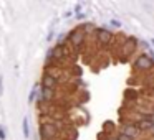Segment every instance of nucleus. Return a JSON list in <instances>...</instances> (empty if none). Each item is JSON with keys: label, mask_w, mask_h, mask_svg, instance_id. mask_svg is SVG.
<instances>
[{"label": "nucleus", "mask_w": 154, "mask_h": 140, "mask_svg": "<svg viewBox=\"0 0 154 140\" xmlns=\"http://www.w3.org/2000/svg\"><path fill=\"white\" fill-rule=\"evenodd\" d=\"M58 137V125L53 122H43L40 125V140H55Z\"/></svg>", "instance_id": "nucleus-4"}, {"label": "nucleus", "mask_w": 154, "mask_h": 140, "mask_svg": "<svg viewBox=\"0 0 154 140\" xmlns=\"http://www.w3.org/2000/svg\"><path fill=\"white\" fill-rule=\"evenodd\" d=\"M109 25H111L113 28H116V30H118V28H121V22H119V20H116V18H111Z\"/></svg>", "instance_id": "nucleus-13"}, {"label": "nucleus", "mask_w": 154, "mask_h": 140, "mask_svg": "<svg viewBox=\"0 0 154 140\" xmlns=\"http://www.w3.org/2000/svg\"><path fill=\"white\" fill-rule=\"evenodd\" d=\"M4 94V77L0 76V96Z\"/></svg>", "instance_id": "nucleus-16"}, {"label": "nucleus", "mask_w": 154, "mask_h": 140, "mask_svg": "<svg viewBox=\"0 0 154 140\" xmlns=\"http://www.w3.org/2000/svg\"><path fill=\"white\" fill-rule=\"evenodd\" d=\"M75 15H76L78 20H83V18H85V13H83V12H81V13H75Z\"/></svg>", "instance_id": "nucleus-17"}, {"label": "nucleus", "mask_w": 154, "mask_h": 140, "mask_svg": "<svg viewBox=\"0 0 154 140\" xmlns=\"http://www.w3.org/2000/svg\"><path fill=\"white\" fill-rule=\"evenodd\" d=\"M94 40H96V43L100 45V46L103 48H108L111 46V45L114 43V40H116V36H114V33L109 30V28H104V27H98L94 28Z\"/></svg>", "instance_id": "nucleus-2"}, {"label": "nucleus", "mask_w": 154, "mask_h": 140, "mask_svg": "<svg viewBox=\"0 0 154 140\" xmlns=\"http://www.w3.org/2000/svg\"><path fill=\"white\" fill-rule=\"evenodd\" d=\"M86 38H88V33L81 28V25H80V27L73 28V30L66 35V43L71 46V50L81 51L85 48V45H86Z\"/></svg>", "instance_id": "nucleus-1"}, {"label": "nucleus", "mask_w": 154, "mask_h": 140, "mask_svg": "<svg viewBox=\"0 0 154 140\" xmlns=\"http://www.w3.org/2000/svg\"><path fill=\"white\" fill-rule=\"evenodd\" d=\"M151 133L154 135V124H152V129H151Z\"/></svg>", "instance_id": "nucleus-20"}, {"label": "nucleus", "mask_w": 154, "mask_h": 140, "mask_svg": "<svg viewBox=\"0 0 154 140\" xmlns=\"http://www.w3.org/2000/svg\"><path fill=\"white\" fill-rule=\"evenodd\" d=\"M108 140H118L116 137H108Z\"/></svg>", "instance_id": "nucleus-19"}, {"label": "nucleus", "mask_w": 154, "mask_h": 140, "mask_svg": "<svg viewBox=\"0 0 154 140\" xmlns=\"http://www.w3.org/2000/svg\"><path fill=\"white\" fill-rule=\"evenodd\" d=\"M151 110H152V112H154V104H152V107H151Z\"/></svg>", "instance_id": "nucleus-23"}, {"label": "nucleus", "mask_w": 154, "mask_h": 140, "mask_svg": "<svg viewBox=\"0 0 154 140\" xmlns=\"http://www.w3.org/2000/svg\"><path fill=\"white\" fill-rule=\"evenodd\" d=\"M116 139H118V140H134V137L128 135V133H124V132H119V133L116 135Z\"/></svg>", "instance_id": "nucleus-12"}, {"label": "nucleus", "mask_w": 154, "mask_h": 140, "mask_svg": "<svg viewBox=\"0 0 154 140\" xmlns=\"http://www.w3.org/2000/svg\"><path fill=\"white\" fill-rule=\"evenodd\" d=\"M121 132H124V133H128V135H131V137H134V139H136V137L141 133V130L137 129L136 122H134V124L133 122H128V124H123Z\"/></svg>", "instance_id": "nucleus-7"}, {"label": "nucleus", "mask_w": 154, "mask_h": 140, "mask_svg": "<svg viewBox=\"0 0 154 140\" xmlns=\"http://www.w3.org/2000/svg\"><path fill=\"white\" fill-rule=\"evenodd\" d=\"M137 97V94H134V91L133 89H128L126 92H124V99L126 101H129V99H136Z\"/></svg>", "instance_id": "nucleus-11"}, {"label": "nucleus", "mask_w": 154, "mask_h": 140, "mask_svg": "<svg viewBox=\"0 0 154 140\" xmlns=\"http://www.w3.org/2000/svg\"><path fill=\"white\" fill-rule=\"evenodd\" d=\"M133 66H134V69L139 71V73H149L154 68V60L147 53H141L139 56H136Z\"/></svg>", "instance_id": "nucleus-3"}, {"label": "nucleus", "mask_w": 154, "mask_h": 140, "mask_svg": "<svg viewBox=\"0 0 154 140\" xmlns=\"http://www.w3.org/2000/svg\"><path fill=\"white\" fill-rule=\"evenodd\" d=\"M151 45H154V38H152V40H151Z\"/></svg>", "instance_id": "nucleus-22"}, {"label": "nucleus", "mask_w": 154, "mask_h": 140, "mask_svg": "<svg viewBox=\"0 0 154 140\" xmlns=\"http://www.w3.org/2000/svg\"><path fill=\"white\" fill-rule=\"evenodd\" d=\"M42 86H43V87H50V89H55V91H57V87H58V79H57L55 76H51V74L45 73L43 77H42Z\"/></svg>", "instance_id": "nucleus-6"}, {"label": "nucleus", "mask_w": 154, "mask_h": 140, "mask_svg": "<svg viewBox=\"0 0 154 140\" xmlns=\"http://www.w3.org/2000/svg\"><path fill=\"white\" fill-rule=\"evenodd\" d=\"M75 13H81V7H80V5H76V7H75Z\"/></svg>", "instance_id": "nucleus-18"}, {"label": "nucleus", "mask_w": 154, "mask_h": 140, "mask_svg": "<svg viewBox=\"0 0 154 140\" xmlns=\"http://www.w3.org/2000/svg\"><path fill=\"white\" fill-rule=\"evenodd\" d=\"M137 48H139V40H137L136 36H128L123 40V50H121V53H123L128 60L129 56H133V54L136 53Z\"/></svg>", "instance_id": "nucleus-5"}, {"label": "nucleus", "mask_w": 154, "mask_h": 140, "mask_svg": "<svg viewBox=\"0 0 154 140\" xmlns=\"http://www.w3.org/2000/svg\"><path fill=\"white\" fill-rule=\"evenodd\" d=\"M151 89H152V91H154V83H152V84H151Z\"/></svg>", "instance_id": "nucleus-21"}, {"label": "nucleus", "mask_w": 154, "mask_h": 140, "mask_svg": "<svg viewBox=\"0 0 154 140\" xmlns=\"http://www.w3.org/2000/svg\"><path fill=\"white\" fill-rule=\"evenodd\" d=\"M152 120H149V119H139V120H136V125H137V129L141 130V132H151V129H152Z\"/></svg>", "instance_id": "nucleus-8"}, {"label": "nucleus", "mask_w": 154, "mask_h": 140, "mask_svg": "<svg viewBox=\"0 0 154 140\" xmlns=\"http://www.w3.org/2000/svg\"><path fill=\"white\" fill-rule=\"evenodd\" d=\"M22 130H23V137H25V139H28V137H30V125H28V119H27V117L22 120Z\"/></svg>", "instance_id": "nucleus-9"}, {"label": "nucleus", "mask_w": 154, "mask_h": 140, "mask_svg": "<svg viewBox=\"0 0 154 140\" xmlns=\"http://www.w3.org/2000/svg\"><path fill=\"white\" fill-rule=\"evenodd\" d=\"M76 74V76H81V69H80V68H78V66H73V68H71V74Z\"/></svg>", "instance_id": "nucleus-15"}, {"label": "nucleus", "mask_w": 154, "mask_h": 140, "mask_svg": "<svg viewBox=\"0 0 154 140\" xmlns=\"http://www.w3.org/2000/svg\"><path fill=\"white\" fill-rule=\"evenodd\" d=\"M38 84H35L33 86V89H32V92H30V96H28V102L30 104H33L35 102V99H37V94H38Z\"/></svg>", "instance_id": "nucleus-10"}, {"label": "nucleus", "mask_w": 154, "mask_h": 140, "mask_svg": "<svg viewBox=\"0 0 154 140\" xmlns=\"http://www.w3.org/2000/svg\"><path fill=\"white\" fill-rule=\"evenodd\" d=\"M7 139V132H5V129L2 125H0V140H5Z\"/></svg>", "instance_id": "nucleus-14"}]
</instances>
